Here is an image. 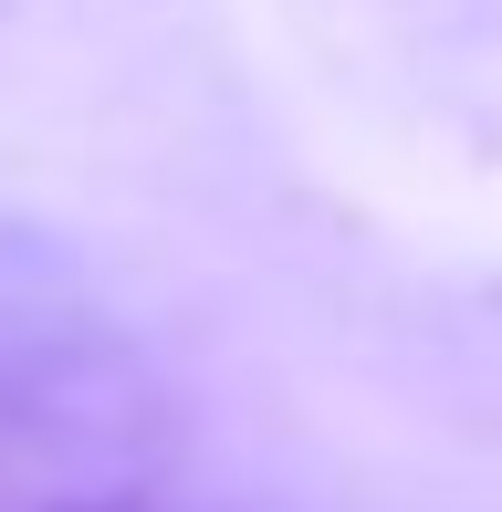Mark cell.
Segmentation results:
<instances>
[{
	"label": "cell",
	"instance_id": "cell-1",
	"mask_svg": "<svg viewBox=\"0 0 502 512\" xmlns=\"http://www.w3.org/2000/svg\"><path fill=\"white\" fill-rule=\"evenodd\" d=\"M63 512H178V502H157V492H84V502H63Z\"/></svg>",
	"mask_w": 502,
	"mask_h": 512
}]
</instances>
